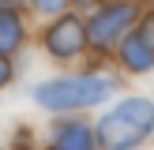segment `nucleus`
Segmentation results:
<instances>
[{
	"label": "nucleus",
	"instance_id": "obj_1",
	"mask_svg": "<svg viewBox=\"0 0 154 150\" xmlns=\"http://www.w3.org/2000/svg\"><path fill=\"white\" fill-rule=\"evenodd\" d=\"M154 128V105L147 98H128L98 120V139L105 150H135Z\"/></svg>",
	"mask_w": 154,
	"mask_h": 150
},
{
	"label": "nucleus",
	"instance_id": "obj_2",
	"mask_svg": "<svg viewBox=\"0 0 154 150\" xmlns=\"http://www.w3.org/2000/svg\"><path fill=\"white\" fill-rule=\"evenodd\" d=\"M113 94V79L105 75H72V79H53L34 90L38 105L45 109H83V105H98Z\"/></svg>",
	"mask_w": 154,
	"mask_h": 150
},
{
	"label": "nucleus",
	"instance_id": "obj_3",
	"mask_svg": "<svg viewBox=\"0 0 154 150\" xmlns=\"http://www.w3.org/2000/svg\"><path fill=\"white\" fill-rule=\"evenodd\" d=\"M132 19H135V4H109L105 11H98L94 19H90V30H87L90 45H98V49L113 45L128 26H132Z\"/></svg>",
	"mask_w": 154,
	"mask_h": 150
},
{
	"label": "nucleus",
	"instance_id": "obj_4",
	"mask_svg": "<svg viewBox=\"0 0 154 150\" xmlns=\"http://www.w3.org/2000/svg\"><path fill=\"white\" fill-rule=\"evenodd\" d=\"M45 49L53 52V56H75V52L83 49V22L72 19V15H64L60 22H53L49 34H45Z\"/></svg>",
	"mask_w": 154,
	"mask_h": 150
},
{
	"label": "nucleus",
	"instance_id": "obj_5",
	"mask_svg": "<svg viewBox=\"0 0 154 150\" xmlns=\"http://www.w3.org/2000/svg\"><path fill=\"white\" fill-rule=\"evenodd\" d=\"M120 60H124L132 71H147L154 64V52H150V19L143 22L135 34L124 38V49H120Z\"/></svg>",
	"mask_w": 154,
	"mask_h": 150
},
{
	"label": "nucleus",
	"instance_id": "obj_6",
	"mask_svg": "<svg viewBox=\"0 0 154 150\" xmlns=\"http://www.w3.org/2000/svg\"><path fill=\"white\" fill-rule=\"evenodd\" d=\"M57 150H94V131H90L87 124L57 128Z\"/></svg>",
	"mask_w": 154,
	"mask_h": 150
},
{
	"label": "nucleus",
	"instance_id": "obj_7",
	"mask_svg": "<svg viewBox=\"0 0 154 150\" xmlns=\"http://www.w3.org/2000/svg\"><path fill=\"white\" fill-rule=\"evenodd\" d=\"M19 41H23V26H19V19L11 15V8H0V52L8 56Z\"/></svg>",
	"mask_w": 154,
	"mask_h": 150
},
{
	"label": "nucleus",
	"instance_id": "obj_8",
	"mask_svg": "<svg viewBox=\"0 0 154 150\" xmlns=\"http://www.w3.org/2000/svg\"><path fill=\"white\" fill-rule=\"evenodd\" d=\"M38 8H42V11H60V8L68 4V0H34Z\"/></svg>",
	"mask_w": 154,
	"mask_h": 150
},
{
	"label": "nucleus",
	"instance_id": "obj_9",
	"mask_svg": "<svg viewBox=\"0 0 154 150\" xmlns=\"http://www.w3.org/2000/svg\"><path fill=\"white\" fill-rule=\"evenodd\" d=\"M8 79H11V64H8V56L0 52V86H4Z\"/></svg>",
	"mask_w": 154,
	"mask_h": 150
},
{
	"label": "nucleus",
	"instance_id": "obj_10",
	"mask_svg": "<svg viewBox=\"0 0 154 150\" xmlns=\"http://www.w3.org/2000/svg\"><path fill=\"white\" fill-rule=\"evenodd\" d=\"M15 4H23V0H0V8H15Z\"/></svg>",
	"mask_w": 154,
	"mask_h": 150
}]
</instances>
